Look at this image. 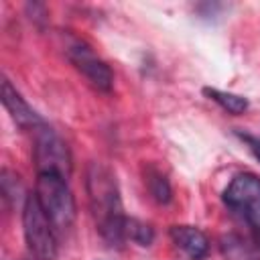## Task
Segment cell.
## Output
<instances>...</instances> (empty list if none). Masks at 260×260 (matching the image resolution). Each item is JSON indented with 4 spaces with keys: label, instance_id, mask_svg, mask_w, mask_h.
<instances>
[{
    "label": "cell",
    "instance_id": "cell-1",
    "mask_svg": "<svg viewBox=\"0 0 260 260\" xmlns=\"http://www.w3.org/2000/svg\"><path fill=\"white\" fill-rule=\"evenodd\" d=\"M85 189H87L89 209L100 236L110 246H122L126 242L128 215L124 213L122 207L116 175L112 173L110 167L102 162H91L87 167Z\"/></svg>",
    "mask_w": 260,
    "mask_h": 260
},
{
    "label": "cell",
    "instance_id": "cell-2",
    "mask_svg": "<svg viewBox=\"0 0 260 260\" xmlns=\"http://www.w3.org/2000/svg\"><path fill=\"white\" fill-rule=\"evenodd\" d=\"M35 195L41 207L45 209V213L49 215L51 223L55 225V230L65 232L73 225L77 207H75L73 191L67 185V179L53 173H41L37 179Z\"/></svg>",
    "mask_w": 260,
    "mask_h": 260
},
{
    "label": "cell",
    "instance_id": "cell-3",
    "mask_svg": "<svg viewBox=\"0 0 260 260\" xmlns=\"http://www.w3.org/2000/svg\"><path fill=\"white\" fill-rule=\"evenodd\" d=\"M22 232L26 248L37 260H57V230L35 193L26 195L22 205Z\"/></svg>",
    "mask_w": 260,
    "mask_h": 260
},
{
    "label": "cell",
    "instance_id": "cell-4",
    "mask_svg": "<svg viewBox=\"0 0 260 260\" xmlns=\"http://www.w3.org/2000/svg\"><path fill=\"white\" fill-rule=\"evenodd\" d=\"M223 203L252 236L260 238V177L252 173L236 175L223 191Z\"/></svg>",
    "mask_w": 260,
    "mask_h": 260
},
{
    "label": "cell",
    "instance_id": "cell-5",
    "mask_svg": "<svg viewBox=\"0 0 260 260\" xmlns=\"http://www.w3.org/2000/svg\"><path fill=\"white\" fill-rule=\"evenodd\" d=\"M32 158L35 167L41 173H53L61 175L63 179H69L73 162H71V152L67 144L61 140L55 130H51L47 124L35 130V146H32Z\"/></svg>",
    "mask_w": 260,
    "mask_h": 260
},
{
    "label": "cell",
    "instance_id": "cell-6",
    "mask_svg": "<svg viewBox=\"0 0 260 260\" xmlns=\"http://www.w3.org/2000/svg\"><path fill=\"white\" fill-rule=\"evenodd\" d=\"M67 59L73 63V67L100 91H110L114 85V75L112 69L108 67L106 61H102L89 45H85L79 39H71L65 47Z\"/></svg>",
    "mask_w": 260,
    "mask_h": 260
},
{
    "label": "cell",
    "instance_id": "cell-7",
    "mask_svg": "<svg viewBox=\"0 0 260 260\" xmlns=\"http://www.w3.org/2000/svg\"><path fill=\"white\" fill-rule=\"evenodd\" d=\"M2 104L8 110L10 118L16 122V126L24 128V130H37L41 126H45V120L24 102V98L16 91V87H12V83L8 79L2 81Z\"/></svg>",
    "mask_w": 260,
    "mask_h": 260
},
{
    "label": "cell",
    "instance_id": "cell-8",
    "mask_svg": "<svg viewBox=\"0 0 260 260\" xmlns=\"http://www.w3.org/2000/svg\"><path fill=\"white\" fill-rule=\"evenodd\" d=\"M173 244L189 258V260H203L209 254V240L207 236L195 225H173L171 228Z\"/></svg>",
    "mask_w": 260,
    "mask_h": 260
},
{
    "label": "cell",
    "instance_id": "cell-9",
    "mask_svg": "<svg viewBox=\"0 0 260 260\" xmlns=\"http://www.w3.org/2000/svg\"><path fill=\"white\" fill-rule=\"evenodd\" d=\"M225 260H260V238L248 234H228L221 238Z\"/></svg>",
    "mask_w": 260,
    "mask_h": 260
},
{
    "label": "cell",
    "instance_id": "cell-10",
    "mask_svg": "<svg viewBox=\"0 0 260 260\" xmlns=\"http://www.w3.org/2000/svg\"><path fill=\"white\" fill-rule=\"evenodd\" d=\"M203 93L215 102L219 108H223L225 112L230 114H244L248 108H250V102L248 98L244 95H238V93H232V91H223V89H217V87H203Z\"/></svg>",
    "mask_w": 260,
    "mask_h": 260
},
{
    "label": "cell",
    "instance_id": "cell-11",
    "mask_svg": "<svg viewBox=\"0 0 260 260\" xmlns=\"http://www.w3.org/2000/svg\"><path fill=\"white\" fill-rule=\"evenodd\" d=\"M144 183H146V189H148L150 197H152L156 203L165 205V203L171 201V197H173L171 183H169V179H167L158 169L148 167L146 173H144Z\"/></svg>",
    "mask_w": 260,
    "mask_h": 260
},
{
    "label": "cell",
    "instance_id": "cell-12",
    "mask_svg": "<svg viewBox=\"0 0 260 260\" xmlns=\"http://www.w3.org/2000/svg\"><path fill=\"white\" fill-rule=\"evenodd\" d=\"M126 240L134 242L138 246H150L152 240H154V230L148 223H144L136 217H128V221H126Z\"/></svg>",
    "mask_w": 260,
    "mask_h": 260
},
{
    "label": "cell",
    "instance_id": "cell-13",
    "mask_svg": "<svg viewBox=\"0 0 260 260\" xmlns=\"http://www.w3.org/2000/svg\"><path fill=\"white\" fill-rule=\"evenodd\" d=\"M238 136L242 138V142L248 144V148L252 150V154H254L256 160L260 162V138H256V136H252V134H242V132H238Z\"/></svg>",
    "mask_w": 260,
    "mask_h": 260
}]
</instances>
